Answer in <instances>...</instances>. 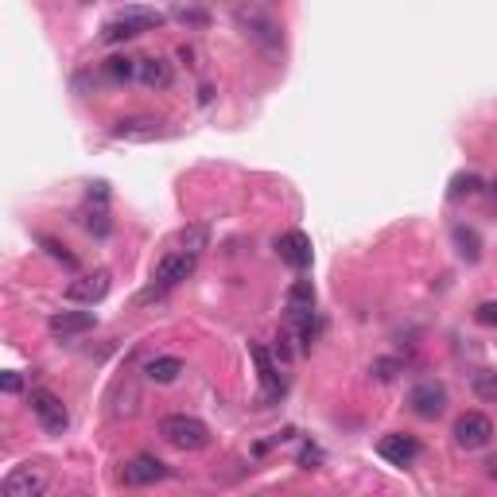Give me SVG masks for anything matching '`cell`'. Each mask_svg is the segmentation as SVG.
Instances as JSON below:
<instances>
[{"label": "cell", "instance_id": "cell-10", "mask_svg": "<svg viewBox=\"0 0 497 497\" xmlns=\"http://www.w3.org/2000/svg\"><path fill=\"white\" fill-rule=\"evenodd\" d=\"M109 283H113V276L105 268H98V272H90V276L70 280L66 283V300L82 303V307H93V303H101L105 295H109Z\"/></svg>", "mask_w": 497, "mask_h": 497}, {"label": "cell", "instance_id": "cell-28", "mask_svg": "<svg viewBox=\"0 0 497 497\" xmlns=\"http://www.w3.org/2000/svg\"><path fill=\"white\" fill-rule=\"evenodd\" d=\"M86 226L98 233V238H105V233H109V222H105V210H93V214L86 218Z\"/></svg>", "mask_w": 497, "mask_h": 497}, {"label": "cell", "instance_id": "cell-2", "mask_svg": "<svg viewBox=\"0 0 497 497\" xmlns=\"http://www.w3.org/2000/svg\"><path fill=\"white\" fill-rule=\"evenodd\" d=\"M283 311H288V327L300 330L303 350H311V342H315V330H311V318H315V288H311V280H295L292 283L288 300H283Z\"/></svg>", "mask_w": 497, "mask_h": 497}, {"label": "cell", "instance_id": "cell-5", "mask_svg": "<svg viewBox=\"0 0 497 497\" xmlns=\"http://www.w3.org/2000/svg\"><path fill=\"white\" fill-rule=\"evenodd\" d=\"M195 260H198V257H191V253H168V257H163L160 265H156V272H152V288L140 295V303L156 300V295L171 292L175 283H183V280L195 272Z\"/></svg>", "mask_w": 497, "mask_h": 497}, {"label": "cell", "instance_id": "cell-27", "mask_svg": "<svg viewBox=\"0 0 497 497\" xmlns=\"http://www.w3.org/2000/svg\"><path fill=\"white\" fill-rule=\"evenodd\" d=\"M475 318H478L482 327H497V303H493V300H490V303H482L478 311H475Z\"/></svg>", "mask_w": 497, "mask_h": 497}, {"label": "cell", "instance_id": "cell-23", "mask_svg": "<svg viewBox=\"0 0 497 497\" xmlns=\"http://www.w3.org/2000/svg\"><path fill=\"white\" fill-rule=\"evenodd\" d=\"M478 400H486V405H497V370H482L475 373V381H470Z\"/></svg>", "mask_w": 497, "mask_h": 497}, {"label": "cell", "instance_id": "cell-9", "mask_svg": "<svg viewBox=\"0 0 497 497\" xmlns=\"http://www.w3.org/2000/svg\"><path fill=\"white\" fill-rule=\"evenodd\" d=\"M408 408L416 412L420 420H440L443 408H447V388H443L440 381H420V385H412Z\"/></svg>", "mask_w": 497, "mask_h": 497}, {"label": "cell", "instance_id": "cell-14", "mask_svg": "<svg viewBox=\"0 0 497 497\" xmlns=\"http://www.w3.org/2000/svg\"><path fill=\"white\" fill-rule=\"evenodd\" d=\"M377 455H381L385 463H393V466H412L420 458V443L412 440V435L393 432V435H385V440L377 443Z\"/></svg>", "mask_w": 497, "mask_h": 497}, {"label": "cell", "instance_id": "cell-32", "mask_svg": "<svg viewBox=\"0 0 497 497\" xmlns=\"http://www.w3.org/2000/svg\"><path fill=\"white\" fill-rule=\"evenodd\" d=\"M486 475H490V478H497V458H490V463H486Z\"/></svg>", "mask_w": 497, "mask_h": 497}, {"label": "cell", "instance_id": "cell-15", "mask_svg": "<svg viewBox=\"0 0 497 497\" xmlns=\"http://www.w3.org/2000/svg\"><path fill=\"white\" fill-rule=\"evenodd\" d=\"M136 78H140V86H148V90H168L175 74H171V63L148 55V58H136Z\"/></svg>", "mask_w": 497, "mask_h": 497}, {"label": "cell", "instance_id": "cell-4", "mask_svg": "<svg viewBox=\"0 0 497 497\" xmlns=\"http://www.w3.org/2000/svg\"><path fill=\"white\" fill-rule=\"evenodd\" d=\"M47 486H51L47 466L35 463V458H28V463L12 466L4 475V482H0V497H43Z\"/></svg>", "mask_w": 497, "mask_h": 497}, {"label": "cell", "instance_id": "cell-33", "mask_svg": "<svg viewBox=\"0 0 497 497\" xmlns=\"http://www.w3.org/2000/svg\"><path fill=\"white\" fill-rule=\"evenodd\" d=\"M486 191H490V198H493V203H497V179H493V183L486 187Z\"/></svg>", "mask_w": 497, "mask_h": 497}, {"label": "cell", "instance_id": "cell-11", "mask_svg": "<svg viewBox=\"0 0 497 497\" xmlns=\"http://www.w3.org/2000/svg\"><path fill=\"white\" fill-rule=\"evenodd\" d=\"M171 470L160 463L156 455H136V458H128V463L121 466V478L128 482V486H152V482H163Z\"/></svg>", "mask_w": 497, "mask_h": 497}, {"label": "cell", "instance_id": "cell-17", "mask_svg": "<svg viewBox=\"0 0 497 497\" xmlns=\"http://www.w3.org/2000/svg\"><path fill=\"white\" fill-rule=\"evenodd\" d=\"M144 373H148V381H156V385H171V381H179L183 362L171 358V353H160V358H152L144 365Z\"/></svg>", "mask_w": 497, "mask_h": 497}, {"label": "cell", "instance_id": "cell-8", "mask_svg": "<svg viewBox=\"0 0 497 497\" xmlns=\"http://www.w3.org/2000/svg\"><path fill=\"white\" fill-rule=\"evenodd\" d=\"M493 440V420L482 416V412H463V416L455 420V443L463 447V451H482Z\"/></svg>", "mask_w": 497, "mask_h": 497}, {"label": "cell", "instance_id": "cell-16", "mask_svg": "<svg viewBox=\"0 0 497 497\" xmlns=\"http://www.w3.org/2000/svg\"><path fill=\"white\" fill-rule=\"evenodd\" d=\"M248 353H253V362H257V370H260V381H265V397H260V408H268V400L283 393V381L276 377V365H272V358H268L265 346H248Z\"/></svg>", "mask_w": 497, "mask_h": 497}, {"label": "cell", "instance_id": "cell-6", "mask_svg": "<svg viewBox=\"0 0 497 497\" xmlns=\"http://www.w3.org/2000/svg\"><path fill=\"white\" fill-rule=\"evenodd\" d=\"M31 412H35V420L43 423V432H51V435H63L70 428V412L63 405V397H55L51 388H31Z\"/></svg>", "mask_w": 497, "mask_h": 497}, {"label": "cell", "instance_id": "cell-31", "mask_svg": "<svg viewBox=\"0 0 497 497\" xmlns=\"http://www.w3.org/2000/svg\"><path fill=\"white\" fill-rule=\"evenodd\" d=\"M300 463L311 470L315 463H323V451H318V447H303V455H300Z\"/></svg>", "mask_w": 497, "mask_h": 497}, {"label": "cell", "instance_id": "cell-7", "mask_svg": "<svg viewBox=\"0 0 497 497\" xmlns=\"http://www.w3.org/2000/svg\"><path fill=\"white\" fill-rule=\"evenodd\" d=\"M113 140H125V144H148V140H160L168 136V128H163L160 117H121L113 128H109Z\"/></svg>", "mask_w": 497, "mask_h": 497}, {"label": "cell", "instance_id": "cell-26", "mask_svg": "<svg viewBox=\"0 0 497 497\" xmlns=\"http://www.w3.org/2000/svg\"><path fill=\"white\" fill-rule=\"evenodd\" d=\"M397 370H400V362H393V358H381V362H373V377H377V381H393V377H397Z\"/></svg>", "mask_w": 497, "mask_h": 497}, {"label": "cell", "instance_id": "cell-30", "mask_svg": "<svg viewBox=\"0 0 497 497\" xmlns=\"http://www.w3.org/2000/svg\"><path fill=\"white\" fill-rule=\"evenodd\" d=\"M0 388H4V393H20V388H23V377L8 370L4 377H0Z\"/></svg>", "mask_w": 497, "mask_h": 497}, {"label": "cell", "instance_id": "cell-3", "mask_svg": "<svg viewBox=\"0 0 497 497\" xmlns=\"http://www.w3.org/2000/svg\"><path fill=\"white\" fill-rule=\"evenodd\" d=\"M160 435L179 451H203L210 447V428L198 416H187V412H175V416L160 420Z\"/></svg>", "mask_w": 497, "mask_h": 497}, {"label": "cell", "instance_id": "cell-13", "mask_svg": "<svg viewBox=\"0 0 497 497\" xmlns=\"http://www.w3.org/2000/svg\"><path fill=\"white\" fill-rule=\"evenodd\" d=\"M93 327H98V315H93V311H58V315L47 318V330H51L55 338H63V342L86 335V330H93Z\"/></svg>", "mask_w": 497, "mask_h": 497}, {"label": "cell", "instance_id": "cell-24", "mask_svg": "<svg viewBox=\"0 0 497 497\" xmlns=\"http://www.w3.org/2000/svg\"><path fill=\"white\" fill-rule=\"evenodd\" d=\"M133 35H140L133 23H128L125 16H113V20L101 28V43H121V39H133Z\"/></svg>", "mask_w": 497, "mask_h": 497}, {"label": "cell", "instance_id": "cell-19", "mask_svg": "<svg viewBox=\"0 0 497 497\" xmlns=\"http://www.w3.org/2000/svg\"><path fill=\"white\" fill-rule=\"evenodd\" d=\"M451 238H455L458 257L470 260V265H475V260L482 257V238H478V230H470V226H455V230H451Z\"/></svg>", "mask_w": 497, "mask_h": 497}, {"label": "cell", "instance_id": "cell-1", "mask_svg": "<svg viewBox=\"0 0 497 497\" xmlns=\"http://www.w3.org/2000/svg\"><path fill=\"white\" fill-rule=\"evenodd\" d=\"M233 23L245 31V39L260 47L268 58H276L283 51V28L276 23V16H272L268 8H260V4H241V8H233Z\"/></svg>", "mask_w": 497, "mask_h": 497}, {"label": "cell", "instance_id": "cell-21", "mask_svg": "<svg viewBox=\"0 0 497 497\" xmlns=\"http://www.w3.org/2000/svg\"><path fill=\"white\" fill-rule=\"evenodd\" d=\"M482 191H486V183H482L475 171H463V175H455V179H451V191H447V198L458 203V198H475Z\"/></svg>", "mask_w": 497, "mask_h": 497}, {"label": "cell", "instance_id": "cell-25", "mask_svg": "<svg viewBox=\"0 0 497 497\" xmlns=\"http://www.w3.org/2000/svg\"><path fill=\"white\" fill-rule=\"evenodd\" d=\"M171 16L175 20H179V23H187V28H206V23H210V12L206 8H171Z\"/></svg>", "mask_w": 497, "mask_h": 497}, {"label": "cell", "instance_id": "cell-29", "mask_svg": "<svg viewBox=\"0 0 497 497\" xmlns=\"http://www.w3.org/2000/svg\"><path fill=\"white\" fill-rule=\"evenodd\" d=\"M43 245H47V253H51L55 260H63V265H66V268H74V257H70V253H63V245H58V241H51V238H43Z\"/></svg>", "mask_w": 497, "mask_h": 497}, {"label": "cell", "instance_id": "cell-22", "mask_svg": "<svg viewBox=\"0 0 497 497\" xmlns=\"http://www.w3.org/2000/svg\"><path fill=\"white\" fill-rule=\"evenodd\" d=\"M105 78L109 82H128V78H136V58H125V55H113V58H105Z\"/></svg>", "mask_w": 497, "mask_h": 497}, {"label": "cell", "instance_id": "cell-12", "mask_svg": "<svg viewBox=\"0 0 497 497\" xmlns=\"http://www.w3.org/2000/svg\"><path fill=\"white\" fill-rule=\"evenodd\" d=\"M276 253L283 265H292L295 272L311 268V238H307L303 230H292V233H283V238H276Z\"/></svg>", "mask_w": 497, "mask_h": 497}, {"label": "cell", "instance_id": "cell-20", "mask_svg": "<svg viewBox=\"0 0 497 497\" xmlns=\"http://www.w3.org/2000/svg\"><path fill=\"white\" fill-rule=\"evenodd\" d=\"M117 16H125L136 31H152V28H160V23H163V12H156V8H136V4L121 8Z\"/></svg>", "mask_w": 497, "mask_h": 497}, {"label": "cell", "instance_id": "cell-18", "mask_svg": "<svg viewBox=\"0 0 497 497\" xmlns=\"http://www.w3.org/2000/svg\"><path fill=\"white\" fill-rule=\"evenodd\" d=\"M175 241H179V253L198 257V253H206V248H210V226H203V222H195V226H183Z\"/></svg>", "mask_w": 497, "mask_h": 497}]
</instances>
